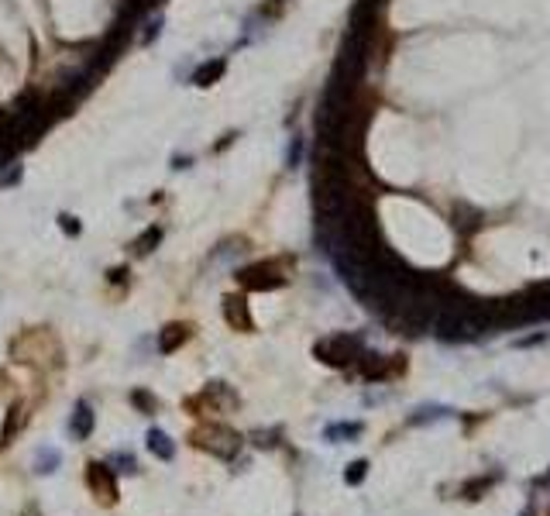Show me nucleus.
I'll list each match as a JSON object with an SVG mask.
<instances>
[{"label":"nucleus","mask_w":550,"mask_h":516,"mask_svg":"<svg viewBox=\"0 0 550 516\" xmlns=\"http://www.w3.org/2000/svg\"><path fill=\"white\" fill-rule=\"evenodd\" d=\"M145 447H148L158 461H172V454H176V444H172V441H169V434H165V430H158V427H152V430H148Z\"/></svg>","instance_id":"nucleus-5"},{"label":"nucleus","mask_w":550,"mask_h":516,"mask_svg":"<svg viewBox=\"0 0 550 516\" xmlns=\"http://www.w3.org/2000/svg\"><path fill=\"white\" fill-rule=\"evenodd\" d=\"M365 471H368V461H355V465H348L344 482H348V485H358V482L365 478Z\"/></svg>","instance_id":"nucleus-12"},{"label":"nucleus","mask_w":550,"mask_h":516,"mask_svg":"<svg viewBox=\"0 0 550 516\" xmlns=\"http://www.w3.org/2000/svg\"><path fill=\"white\" fill-rule=\"evenodd\" d=\"M56 465H59V454H56L52 447H38V454H35V468H38L42 475H49V471H56Z\"/></svg>","instance_id":"nucleus-8"},{"label":"nucleus","mask_w":550,"mask_h":516,"mask_svg":"<svg viewBox=\"0 0 550 516\" xmlns=\"http://www.w3.org/2000/svg\"><path fill=\"white\" fill-rule=\"evenodd\" d=\"M547 482H550V475H547Z\"/></svg>","instance_id":"nucleus-16"},{"label":"nucleus","mask_w":550,"mask_h":516,"mask_svg":"<svg viewBox=\"0 0 550 516\" xmlns=\"http://www.w3.org/2000/svg\"><path fill=\"white\" fill-rule=\"evenodd\" d=\"M358 355H361V341L355 334H334V338L317 344V358L327 362V365H348Z\"/></svg>","instance_id":"nucleus-1"},{"label":"nucleus","mask_w":550,"mask_h":516,"mask_svg":"<svg viewBox=\"0 0 550 516\" xmlns=\"http://www.w3.org/2000/svg\"><path fill=\"white\" fill-rule=\"evenodd\" d=\"M361 434V423H334V427H327V441H341V437H358Z\"/></svg>","instance_id":"nucleus-9"},{"label":"nucleus","mask_w":550,"mask_h":516,"mask_svg":"<svg viewBox=\"0 0 550 516\" xmlns=\"http://www.w3.org/2000/svg\"><path fill=\"white\" fill-rule=\"evenodd\" d=\"M158 237H162V231H148V237H141V241H138V251H141V255H145V251H152V244H155Z\"/></svg>","instance_id":"nucleus-14"},{"label":"nucleus","mask_w":550,"mask_h":516,"mask_svg":"<svg viewBox=\"0 0 550 516\" xmlns=\"http://www.w3.org/2000/svg\"><path fill=\"white\" fill-rule=\"evenodd\" d=\"M186 338H189V331H186L182 324H169V327L162 331V338H158V348L169 355V351H176V348H179Z\"/></svg>","instance_id":"nucleus-7"},{"label":"nucleus","mask_w":550,"mask_h":516,"mask_svg":"<svg viewBox=\"0 0 550 516\" xmlns=\"http://www.w3.org/2000/svg\"><path fill=\"white\" fill-rule=\"evenodd\" d=\"M86 485L97 495L100 506H114L117 502V471L104 461H90L86 465Z\"/></svg>","instance_id":"nucleus-2"},{"label":"nucleus","mask_w":550,"mask_h":516,"mask_svg":"<svg viewBox=\"0 0 550 516\" xmlns=\"http://www.w3.org/2000/svg\"><path fill=\"white\" fill-rule=\"evenodd\" d=\"M224 317H227L234 327H241V331H248V327H251V320H248V307H244V300H241V296H227V300H224Z\"/></svg>","instance_id":"nucleus-6"},{"label":"nucleus","mask_w":550,"mask_h":516,"mask_svg":"<svg viewBox=\"0 0 550 516\" xmlns=\"http://www.w3.org/2000/svg\"><path fill=\"white\" fill-rule=\"evenodd\" d=\"M59 224H62V227H66L69 234H76V231H80V224H76V217H59Z\"/></svg>","instance_id":"nucleus-15"},{"label":"nucleus","mask_w":550,"mask_h":516,"mask_svg":"<svg viewBox=\"0 0 550 516\" xmlns=\"http://www.w3.org/2000/svg\"><path fill=\"white\" fill-rule=\"evenodd\" d=\"M131 403H134L138 410H148V413L155 410V396H152V392H134V396H131Z\"/></svg>","instance_id":"nucleus-13"},{"label":"nucleus","mask_w":550,"mask_h":516,"mask_svg":"<svg viewBox=\"0 0 550 516\" xmlns=\"http://www.w3.org/2000/svg\"><path fill=\"white\" fill-rule=\"evenodd\" d=\"M93 406L86 403V399H80L76 403V410H73V420H69V434L76 437V441H86L90 434H93Z\"/></svg>","instance_id":"nucleus-4"},{"label":"nucleus","mask_w":550,"mask_h":516,"mask_svg":"<svg viewBox=\"0 0 550 516\" xmlns=\"http://www.w3.org/2000/svg\"><path fill=\"white\" fill-rule=\"evenodd\" d=\"M220 73H224V59H217L213 66H203V69H196V76H193V80H196V86H210V80H217Z\"/></svg>","instance_id":"nucleus-10"},{"label":"nucleus","mask_w":550,"mask_h":516,"mask_svg":"<svg viewBox=\"0 0 550 516\" xmlns=\"http://www.w3.org/2000/svg\"><path fill=\"white\" fill-rule=\"evenodd\" d=\"M193 444L203 447V451H210V454H217V458H230V454L241 447L237 434L227 430V427H200V430L193 434Z\"/></svg>","instance_id":"nucleus-3"},{"label":"nucleus","mask_w":550,"mask_h":516,"mask_svg":"<svg viewBox=\"0 0 550 516\" xmlns=\"http://www.w3.org/2000/svg\"><path fill=\"white\" fill-rule=\"evenodd\" d=\"M21 420H25V410H21V406H14V410H11V423H4V441H0V444H11V437L18 434Z\"/></svg>","instance_id":"nucleus-11"}]
</instances>
